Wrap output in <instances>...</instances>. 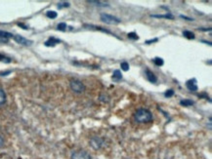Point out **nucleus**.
Here are the masks:
<instances>
[{"mask_svg": "<svg viewBox=\"0 0 212 159\" xmlns=\"http://www.w3.org/2000/svg\"><path fill=\"white\" fill-rule=\"evenodd\" d=\"M134 118L138 123H148L152 120V113L147 108H139L135 112Z\"/></svg>", "mask_w": 212, "mask_h": 159, "instance_id": "f257e3e1", "label": "nucleus"}, {"mask_svg": "<svg viewBox=\"0 0 212 159\" xmlns=\"http://www.w3.org/2000/svg\"><path fill=\"white\" fill-rule=\"evenodd\" d=\"M101 21L108 24H118L121 22L118 18L108 14H101Z\"/></svg>", "mask_w": 212, "mask_h": 159, "instance_id": "f03ea898", "label": "nucleus"}, {"mask_svg": "<svg viewBox=\"0 0 212 159\" xmlns=\"http://www.w3.org/2000/svg\"><path fill=\"white\" fill-rule=\"evenodd\" d=\"M70 85H71V90L73 92H75V93L80 94V93L85 91V85L81 81L76 80V79H75V80H71Z\"/></svg>", "mask_w": 212, "mask_h": 159, "instance_id": "7ed1b4c3", "label": "nucleus"}, {"mask_svg": "<svg viewBox=\"0 0 212 159\" xmlns=\"http://www.w3.org/2000/svg\"><path fill=\"white\" fill-rule=\"evenodd\" d=\"M71 159H91V156L85 150H77L72 153Z\"/></svg>", "mask_w": 212, "mask_h": 159, "instance_id": "20e7f679", "label": "nucleus"}, {"mask_svg": "<svg viewBox=\"0 0 212 159\" xmlns=\"http://www.w3.org/2000/svg\"><path fill=\"white\" fill-rule=\"evenodd\" d=\"M103 143H104V141H103L100 137H93V138H91V140H90V146L96 150H99V148H101Z\"/></svg>", "mask_w": 212, "mask_h": 159, "instance_id": "39448f33", "label": "nucleus"}, {"mask_svg": "<svg viewBox=\"0 0 212 159\" xmlns=\"http://www.w3.org/2000/svg\"><path fill=\"white\" fill-rule=\"evenodd\" d=\"M13 38H14L15 41H16L17 43H19V44H21V45L31 46V44H32V41H31V40H28V39L23 37L22 35H18V34H17V35H14Z\"/></svg>", "mask_w": 212, "mask_h": 159, "instance_id": "423d86ee", "label": "nucleus"}, {"mask_svg": "<svg viewBox=\"0 0 212 159\" xmlns=\"http://www.w3.org/2000/svg\"><path fill=\"white\" fill-rule=\"evenodd\" d=\"M186 87L189 89L190 91H193V92H196L198 91V82H196V78H193V79H190V80H188L186 82Z\"/></svg>", "mask_w": 212, "mask_h": 159, "instance_id": "0eeeda50", "label": "nucleus"}, {"mask_svg": "<svg viewBox=\"0 0 212 159\" xmlns=\"http://www.w3.org/2000/svg\"><path fill=\"white\" fill-rule=\"evenodd\" d=\"M145 74H146V78L149 80L150 82L152 83H155L157 81V77L155 76V74L151 71L149 68H146V71H145Z\"/></svg>", "mask_w": 212, "mask_h": 159, "instance_id": "6e6552de", "label": "nucleus"}, {"mask_svg": "<svg viewBox=\"0 0 212 159\" xmlns=\"http://www.w3.org/2000/svg\"><path fill=\"white\" fill-rule=\"evenodd\" d=\"M111 78H112V80L115 81V82H118V81L121 80V79H122V74H121V71L119 70V69H115V70L113 71Z\"/></svg>", "mask_w": 212, "mask_h": 159, "instance_id": "1a4fd4ad", "label": "nucleus"}, {"mask_svg": "<svg viewBox=\"0 0 212 159\" xmlns=\"http://www.w3.org/2000/svg\"><path fill=\"white\" fill-rule=\"evenodd\" d=\"M58 43H60V40L59 39H56V38H54V37H51V38H49L48 40L45 42V46H48V47H50V46H55L56 44Z\"/></svg>", "mask_w": 212, "mask_h": 159, "instance_id": "9d476101", "label": "nucleus"}, {"mask_svg": "<svg viewBox=\"0 0 212 159\" xmlns=\"http://www.w3.org/2000/svg\"><path fill=\"white\" fill-rule=\"evenodd\" d=\"M13 36H14L13 34L8 31H0V39H9V38H12Z\"/></svg>", "mask_w": 212, "mask_h": 159, "instance_id": "9b49d317", "label": "nucleus"}, {"mask_svg": "<svg viewBox=\"0 0 212 159\" xmlns=\"http://www.w3.org/2000/svg\"><path fill=\"white\" fill-rule=\"evenodd\" d=\"M152 17L154 18H159V19H169V20H173L174 16L172 14H166V15H151Z\"/></svg>", "mask_w": 212, "mask_h": 159, "instance_id": "f8f14e48", "label": "nucleus"}, {"mask_svg": "<svg viewBox=\"0 0 212 159\" xmlns=\"http://www.w3.org/2000/svg\"><path fill=\"white\" fill-rule=\"evenodd\" d=\"M194 101L189 100V99H185V100H181L180 101V105L183 107H191L194 105Z\"/></svg>", "mask_w": 212, "mask_h": 159, "instance_id": "ddd939ff", "label": "nucleus"}, {"mask_svg": "<svg viewBox=\"0 0 212 159\" xmlns=\"http://www.w3.org/2000/svg\"><path fill=\"white\" fill-rule=\"evenodd\" d=\"M152 62H154V63L155 64V66H157V67H161V66H163V63H164L163 59H162V58H159V57L155 58L154 60H152Z\"/></svg>", "mask_w": 212, "mask_h": 159, "instance_id": "4468645a", "label": "nucleus"}, {"mask_svg": "<svg viewBox=\"0 0 212 159\" xmlns=\"http://www.w3.org/2000/svg\"><path fill=\"white\" fill-rule=\"evenodd\" d=\"M5 102H6V94H5L4 90L0 88V106L4 105Z\"/></svg>", "mask_w": 212, "mask_h": 159, "instance_id": "2eb2a0df", "label": "nucleus"}, {"mask_svg": "<svg viewBox=\"0 0 212 159\" xmlns=\"http://www.w3.org/2000/svg\"><path fill=\"white\" fill-rule=\"evenodd\" d=\"M183 35L186 37V38H188V39H194L196 36H195V33L194 32H192L190 31H183Z\"/></svg>", "mask_w": 212, "mask_h": 159, "instance_id": "dca6fc26", "label": "nucleus"}, {"mask_svg": "<svg viewBox=\"0 0 212 159\" xmlns=\"http://www.w3.org/2000/svg\"><path fill=\"white\" fill-rule=\"evenodd\" d=\"M89 3H94L95 5H98V6H108V4L107 2H101V1H94V0H90V1H88Z\"/></svg>", "mask_w": 212, "mask_h": 159, "instance_id": "f3484780", "label": "nucleus"}, {"mask_svg": "<svg viewBox=\"0 0 212 159\" xmlns=\"http://www.w3.org/2000/svg\"><path fill=\"white\" fill-rule=\"evenodd\" d=\"M46 16H47L48 18H50V19H55V18H57L58 14H57V12H55V11H48V12L46 13Z\"/></svg>", "mask_w": 212, "mask_h": 159, "instance_id": "a211bd4d", "label": "nucleus"}, {"mask_svg": "<svg viewBox=\"0 0 212 159\" xmlns=\"http://www.w3.org/2000/svg\"><path fill=\"white\" fill-rule=\"evenodd\" d=\"M127 36L129 39H132V40H138V39H139V36H138L137 33L135 32H129L127 34Z\"/></svg>", "mask_w": 212, "mask_h": 159, "instance_id": "6ab92c4d", "label": "nucleus"}, {"mask_svg": "<svg viewBox=\"0 0 212 159\" xmlns=\"http://www.w3.org/2000/svg\"><path fill=\"white\" fill-rule=\"evenodd\" d=\"M120 67H121V69L123 71H128V70H129V64H128V63H126V62L121 63Z\"/></svg>", "mask_w": 212, "mask_h": 159, "instance_id": "aec40b11", "label": "nucleus"}, {"mask_svg": "<svg viewBox=\"0 0 212 159\" xmlns=\"http://www.w3.org/2000/svg\"><path fill=\"white\" fill-rule=\"evenodd\" d=\"M174 94H175L174 90H172V89H169V90H167V91L164 93V96H165V98H170V97H172V96H174Z\"/></svg>", "mask_w": 212, "mask_h": 159, "instance_id": "412c9836", "label": "nucleus"}, {"mask_svg": "<svg viewBox=\"0 0 212 159\" xmlns=\"http://www.w3.org/2000/svg\"><path fill=\"white\" fill-rule=\"evenodd\" d=\"M57 28L59 29V31H66V28H67V23H60L58 24Z\"/></svg>", "mask_w": 212, "mask_h": 159, "instance_id": "4be33fe9", "label": "nucleus"}, {"mask_svg": "<svg viewBox=\"0 0 212 159\" xmlns=\"http://www.w3.org/2000/svg\"><path fill=\"white\" fill-rule=\"evenodd\" d=\"M68 6H70V3H68V2H62V3H59L58 8L61 9L63 7H68Z\"/></svg>", "mask_w": 212, "mask_h": 159, "instance_id": "5701e85b", "label": "nucleus"}, {"mask_svg": "<svg viewBox=\"0 0 212 159\" xmlns=\"http://www.w3.org/2000/svg\"><path fill=\"white\" fill-rule=\"evenodd\" d=\"M0 61H2V62H5V63H9L11 60H10L9 58H6L5 56H3V55L0 54Z\"/></svg>", "mask_w": 212, "mask_h": 159, "instance_id": "b1692460", "label": "nucleus"}, {"mask_svg": "<svg viewBox=\"0 0 212 159\" xmlns=\"http://www.w3.org/2000/svg\"><path fill=\"white\" fill-rule=\"evenodd\" d=\"M157 41H159V39L155 38V39H151V40H147L146 43H147V44H152V42H157Z\"/></svg>", "mask_w": 212, "mask_h": 159, "instance_id": "393cba45", "label": "nucleus"}, {"mask_svg": "<svg viewBox=\"0 0 212 159\" xmlns=\"http://www.w3.org/2000/svg\"><path fill=\"white\" fill-rule=\"evenodd\" d=\"M4 146V138L0 135V147Z\"/></svg>", "mask_w": 212, "mask_h": 159, "instance_id": "a878e982", "label": "nucleus"}, {"mask_svg": "<svg viewBox=\"0 0 212 159\" xmlns=\"http://www.w3.org/2000/svg\"><path fill=\"white\" fill-rule=\"evenodd\" d=\"M180 17H181V18H183V19L188 20V21H194V19H193V18H188V17H186V16H183V15H180Z\"/></svg>", "mask_w": 212, "mask_h": 159, "instance_id": "bb28decb", "label": "nucleus"}, {"mask_svg": "<svg viewBox=\"0 0 212 159\" xmlns=\"http://www.w3.org/2000/svg\"><path fill=\"white\" fill-rule=\"evenodd\" d=\"M199 31H211V28H199Z\"/></svg>", "mask_w": 212, "mask_h": 159, "instance_id": "cd10ccee", "label": "nucleus"}, {"mask_svg": "<svg viewBox=\"0 0 212 159\" xmlns=\"http://www.w3.org/2000/svg\"><path fill=\"white\" fill-rule=\"evenodd\" d=\"M19 26H20V27H23V28H24V29H27V28H28L27 27L24 26V24H22V23H19Z\"/></svg>", "mask_w": 212, "mask_h": 159, "instance_id": "c85d7f7f", "label": "nucleus"}]
</instances>
